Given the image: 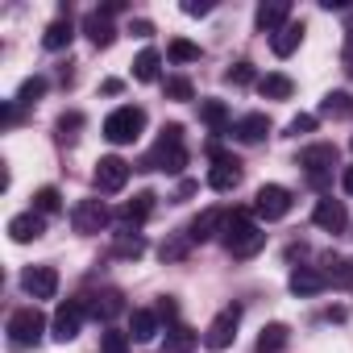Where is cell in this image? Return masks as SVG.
I'll return each instance as SVG.
<instances>
[{"label":"cell","mask_w":353,"mask_h":353,"mask_svg":"<svg viewBox=\"0 0 353 353\" xmlns=\"http://www.w3.org/2000/svg\"><path fill=\"white\" fill-rule=\"evenodd\" d=\"M188 166V145H183V125H166L158 133V145L137 162V170H166V174H179Z\"/></svg>","instance_id":"1"},{"label":"cell","mask_w":353,"mask_h":353,"mask_svg":"<svg viewBox=\"0 0 353 353\" xmlns=\"http://www.w3.org/2000/svg\"><path fill=\"white\" fill-rule=\"evenodd\" d=\"M221 241H225V250H229L233 258H254V254L266 245V233L258 229V221H254L245 208H233V212H229V221H225Z\"/></svg>","instance_id":"2"},{"label":"cell","mask_w":353,"mask_h":353,"mask_svg":"<svg viewBox=\"0 0 353 353\" xmlns=\"http://www.w3.org/2000/svg\"><path fill=\"white\" fill-rule=\"evenodd\" d=\"M141 133H145V108H137V104H121L104 117V137L112 145H133Z\"/></svg>","instance_id":"3"},{"label":"cell","mask_w":353,"mask_h":353,"mask_svg":"<svg viewBox=\"0 0 353 353\" xmlns=\"http://www.w3.org/2000/svg\"><path fill=\"white\" fill-rule=\"evenodd\" d=\"M5 332H9V345L13 349H34L42 341V332H46V316L38 307H17L9 316V328Z\"/></svg>","instance_id":"4"},{"label":"cell","mask_w":353,"mask_h":353,"mask_svg":"<svg viewBox=\"0 0 353 353\" xmlns=\"http://www.w3.org/2000/svg\"><path fill=\"white\" fill-rule=\"evenodd\" d=\"M299 166H303V174H307V183H312V188H328L332 166H336V145L320 141V145L299 150Z\"/></svg>","instance_id":"5"},{"label":"cell","mask_w":353,"mask_h":353,"mask_svg":"<svg viewBox=\"0 0 353 353\" xmlns=\"http://www.w3.org/2000/svg\"><path fill=\"white\" fill-rule=\"evenodd\" d=\"M237 324H241V303H229L225 312H216V320L204 328V349H212V353L229 349L237 341Z\"/></svg>","instance_id":"6"},{"label":"cell","mask_w":353,"mask_h":353,"mask_svg":"<svg viewBox=\"0 0 353 353\" xmlns=\"http://www.w3.org/2000/svg\"><path fill=\"white\" fill-rule=\"evenodd\" d=\"M129 174H133V166H129L125 158L108 154V158H100V162H96V170H92V183H96V192H104V196H117V192L129 183Z\"/></svg>","instance_id":"7"},{"label":"cell","mask_w":353,"mask_h":353,"mask_svg":"<svg viewBox=\"0 0 353 353\" xmlns=\"http://www.w3.org/2000/svg\"><path fill=\"white\" fill-rule=\"evenodd\" d=\"M208 154H212V170H208V188L212 192H233L237 183H241V162L233 158V154H225L216 141L208 145Z\"/></svg>","instance_id":"8"},{"label":"cell","mask_w":353,"mask_h":353,"mask_svg":"<svg viewBox=\"0 0 353 353\" xmlns=\"http://www.w3.org/2000/svg\"><path fill=\"white\" fill-rule=\"evenodd\" d=\"M291 192L283 188V183H266V188H258V196H254V212L262 216V221H283L287 212H291Z\"/></svg>","instance_id":"9"},{"label":"cell","mask_w":353,"mask_h":353,"mask_svg":"<svg viewBox=\"0 0 353 353\" xmlns=\"http://www.w3.org/2000/svg\"><path fill=\"white\" fill-rule=\"evenodd\" d=\"M83 299H67V303H59V312H54V320H50V336L59 341V345H67V341H75L79 336V324H83Z\"/></svg>","instance_id":"10"},{"label":"cell","mask_w":353,"mask_h":353,"mask_svg":"<svg viewBox=\"0 0 353 353\" xmlns=\"http://www.w3.org/2000/svg\"><path fill=\"white\" fill-rule=\"evenodd\" d=\"M108 221H112V212L104 208V200H79L75 208H71V225H75V233H100V229H108Z\"/></svg>","instance_id":"11"},{"label":"cell","mask_w":353,"mask_h":353,"mask_svg":"<svg viewBox=\"0 0 353 353\" xmlns=\"http://www.w3.org/2000/svg\"><path fill=\"white\" fill-rule=\"evenodd\" d=\"M21 287L34 299H54L59 295V270L54 266H26L21 270Z\"/></svg>","instance_id":"12"},{"label":"cell","mask_w":353,"mask_h":353,"mask_svg":"<svg viewBox=\"0 0 353 353\" xmlns=\"http://www.w3.org/2000/svg\"><path fill=\"white\" fill-rule=\"evenodd\" d=\"M225 221H229L225 208H204V212L188 225V241H192V245H204V241L221 237V233H225Z\"/></svg>","instance_id":"13"},{"label":"cell","mask_w":353,"mask_h":353,"mask_svg":"<svg viewBox=\"0 0 353 353\" xmlns=\"http://www.w3.org/2000/svg\"><path fill=\"white\" fill-rule=\"evenodd\" d=\"M266 133H270V117H266V112H245V117L233 121V137H237L241 145H258Z\"/></svg>","instance_id":"14"},{"label":"cell","mask_w":353,"mask_h":353,"mask_svg":"<svg viewBox=\"0 0 353 353\" xmlns=\"http://www.w3.org/2000/svg\"><path fill=\"white\" fill-rule=\"evenodd\" d=\"M312 221H316V229H324V233H345V225H349V216H345V204L341 200H320L316 208H312Z\"/></svg>","instance_id":"15"},{"label":"cell","mask_w":353,"mask_h":353,"mask_svg":"<svg viewBox=\"0 0 353 353\" xmlns=\"http://www.w3.org/2000/svg\"><path fill=\"white\" fill-rule=\"evenodd\" d=\"M42 233H46V216H42V212H34V208L9 221V237H13L17 245H30V241H38Z\"/></svg>","instance_id":"16"},{"label":"cell","mask_w":353,"mask_h":353,"mask_svg":"<svg viewBox=\"0 0 353 353\" xmlns=\"http://www.w3.org/2000/svg\"><path fill=\"white\" fill-rule=\"evenodd\" d=\"M83 307H88L96 320H104V324H108V320H117V316L125 312V299H121V291H112V287H108V291L83 295Z\"/></svg>","instance_id":"17"},{"label":"cell","mask_w":353,"mask_h":353,"mask_svg":"<svg viewBox=\"0 0 353 353\" xmlns=\"http://www.w3.org/2000/svg\"><path fill=\"white\" fill-rule=\"evenodd\" d=\"M254 21H258L262 34L274 38V34L291 21V5H287V0H270V5H258V17H254Z\"/></svg>","instance_id":"18"},{"label":"cell","mask_w":353,"mask_h":353,"mask_svg":"<svg viewBox=\"0 0 353 353\" xmlns=\"http://www.w3.org/2000/svg\"><path fill=\"white\" fill-rule=\"evenodd\" d=\"M83 34H88V38H92V46H100V50H108V46L117 42L112 21H108V17H100V13H88V17H83Z\"/></svg>","instance_id":"19"},{"label":"cell","mask_w":353,"mask_h":353,"mask_svg":"<svg viewBox=\"0 0 353 353\" xmlns=\"http://www.w3.org/2000/svg\"><path fill=\"white\" fill-rule=\"evenodd\" d=\"M71 38H75V26H71V17H67V9H63V17L46 26L42 46H46V50H67V46H71Z\"/></svg>","instance_id":"20"},{"label":"cell","mask_w":353,"mask_h":353,"mask_svg":"<svg viewBox=\"0 0 353 353\" xmlns=\"http://www.w3.org/2000/svg\"><path fill=\"white\" fill-rule=\"evenodd\" d=\"M299 42H303V21H287V26L270 38V50H274L279 59H287V54L299 50Z\"/></svg>","instance_id":"21"},{"label":"cell","mask_w":353,"mask_h":353,"mask_svg":"<svg viewBox=\"0 0 353 353\" xmlns=\"http://www.w3.org/2000/svg\"><path fill=\"white\" fill-rule=\"evenodd\" d=\"M328 283H324V274L316 270V266H295L291 270V291L295 295H320Z\"/></svg>","instance_id":"22"},{"label":"cell","mask_w":353,"mask_h":353,"mask_svg":"<svg viewBox=\"0 0 353 353\" xmlns=\"http://www.w3.org/2000/svg\"><path fill=\"white\" fill-rule=\"evenodd\" d=\"M129 336H133L137 345L154 341V336H158V312H150V307H137V312L129 316Z\"/></svg>","instance_id":"23"},{"label":"cell","mask_w":353,"mask_h":353,"mask_svg":"<svg viewBox=\"0 0 353 353\" xmlns=\"http://www.w3.org/2000/svg\"><path fill=\"white\" fill-rule=\"evenodd\" d=\"M324 283L328 287H353V258H332V254H324Z\"/></svg>","instance_id":"24"},{"label":"cell","mask_w":353,"mask_h":353,"mask_svg":"<svg viewBox=\"0 0 353 353\" xmlns=\"http://www.w3.org/2000/svg\"><path fill=\"white\" fill-rule=\"evenodd\" d=\"M287 341H291V328H287V324H266V328L258 332L254 353H283V349H287Z\"/></svg>","instance_id":"25"},{"label":"cell","mask_w":353,"mask_h":353,"mask_svg":"<svg viewBox=\"0 0 353 353\" xmlns=\"http://www.w3.org/2000/svg\"><path fill=\"white\" fill-rule=\"evenodd\" d=\"M196 345H200V332H192L188 324H174V328L166 332L162 353H196Z\"/></svg>","instance_id":"26"},{"label":"cell","mask_w":353,"mask_h":353,"mask_svg":"<svg viewBox=\"0 0 353 353\" xmlns=\"http://www.w3.org/2000/svg\"><path fill=\"white\" fill-rule=\"evenodd\" d=\"M320 117H328V121H349V117H353V96H349V92H328V96L320 100Z\"/></svg>","instance_id":"27"},{"label":"cell","mask_w":353,"mask_h":353,"mask_svg":"<svg viewBox=\"0 0 353 353\" xmlns=\"http://www.w3.org/2000/svg\"><path fill=\"white\" fill-rule=\"evenodd\" d=\"M150 212H154V192H141V196H133V200L121 208V225H141Z\"/></svg>","instance_id":"28"},{"label":"cell","mask_w":353,"mask_h":353,"mask_svg":"<svg viewBox=\"0 0 353 353\" xmlns=\"http://www.w3.org/2000/svg\"><path fill=\"white\" fill-rule=\"evenodd\" d=\"M158 63H162L158 50H141V54L133 59V79H137V83H154V79H158Z\"/></svg>","instance_id":"29"},{"label":"cell","mask_w":353,"mask_h":353,"mask_svg":"<svg viewBox=\"0 0 353 353\" xmlns=\"http://www.w3.org/2000/svg\"><path fill=\"white\" fill-rule=\"evenodd\" d=\"M258 92H262L266 100H287V96L295 92V83H291L287 75L274 71V75H262V79H258Z\"/></svg>","instance_id":"30"},{"label":"cell","mask_w":353,"mask_h":353,"mask_svg":"<svg viewBox=\"0 0 353 353\" xmlns=\"http://www.w3.org/2000/svg\"><path fill=\"white\" fill-rule=\"evenodd\" d=\"M141 254H145V237L141 233H117L112 258H141Z\"/></svg>","instance_id":"31"},{"label":"cell","mask_w":353,"mask_h":353,"mask_svg":"<svg viewBox=\"0 0 353 353\" xmlns=\"http://www.w3.org/2000/svg\"><path fill=\"white\" fill-rule=\"evenodd\" d=\"M200 117H204V125H208L212 133H221V129L229 125V108H225L221 100H204V104H200Z\"/></svg>","instance_id":"32"},{"label":"cell","mask_w":353,"mask_h":353,"mask_svg":"<svg viewBox=\"0 0 353 353\" xmlns=\"http://www.w3.org/2000/svg\"><path fill=\"white\" fill-rule=\"evenodd\" d=\"M166 59H170V63H200V46L188 42V38H174V42L166 46Z\"/></svg>","instance_id":"33"},{"label":"cell","mask_w":353,"mask_h":353,"mask_svg":"<svg viewBox=\"0 0 353 353\" xmlns=\"http://www.w3.org/2000/svg\"><path fill=\"white\" fill-rule=\"evenodd\" d=\"M54 129H59V141H63V145H71V141L79 137V129H83V112H63Z\"/></svg>","instance_id":"34"},{"label":"cell","mask_w":353,"mask_h":353,"mask_svg":"<svg viewBox=\"0 0 353 353\" xmlns=\"http://www.w3.org/2000/svg\"><path fill=\"white\" fill-rule=\"evenodd\" d=\"M63 208V196H59V188H42L38 196H34V212H42V216H54Z\"/></svg>","instance_id":"35"},{"label":"cell","mask_w":353,"mask_h":353,"mask_svg":"<svg viewBox=\"0 0 353 353\" xmlns=\"http://www.w3.org/2000/svg\"><path fill=\"white\" fill-rule=\"evenodd\" d=\"M42 96H46V79H42V75H34V79H26V83H21L17 104H26V108H30V104H38Z\"/></svg>","instance_id":"36"},{"label":"cell","mask_w":353,"mask_h":353,"mask_svg":"<svg viewBox=\"0 0 353 353\" xmlns=\"http://www.w3.org/2000/svg\"><path fill=\"white\" fill-rule=\"evenodd\" d=\"M100 353H129V332H117V328L100 332Z\"/></svg>","instance_id":"37"},{"label":"cell","mask_w":353,"mask_h":353,"mask_svg":"<svg viewBox=\"0 0 353 353\" xmlns=\"http://www.w3.org/2000/svg\"><path fill=\"white\" fill-rule=\"evenodd\" d=\"M225 79H229L233 88H245V83H254V63H237V67H229V71H225Z\"/></svg>","instance_id":"38"},{"label":"cell","mask_w":353,"mask_h":353,"mask_svg":"<svg viewBox=\"0 0 353 353\" xmlns=\"http://www.w3.org/2000/svg\"><path fill=\"white\" fill-rule=\"evenodd\" d=\"M166 100H192V83H188L183 75L166 79Z\"/></svg>","instance_id":"39"},{"label":"cell","mask_w":353,"mask_h":353,"mask_svg":"<svg viewBox=\"0 0 353 353\" xmlns=\"http://www.w3.org/2000/svg\"><path fill=\"white\" fill-rule=\"evenodd\" d=\"M188 245H192V241H188V233H183V237H174V241H162V258H183V254H188Z\"/></svg>","instance_id":"40"},{"label":"cell","mask_w":353,"mask_h":353,"mask_svg":"<svg viewBox=\"0 0 353 353\" xmlns=\"http://www.w3.org/2000/svg\"><path fill=\"white\" fill-rule=\"evenodd\" d=\"M312 129H316V117H307V112H299V117L287 125V133H291V137H299V133H312Z\"/></svg>","instance_id":"41"},{"label":"cell","mask_w":353,"mask_h":353,"mask_svg":"<svg viewBox=\"0 0 353 353\" xmlns=\"http://www.w3.org/2000/svg\"><path fill=\"white\" fill-rule=\"evenodd\" d=\"M183 13H188V17H204V13H212V5H208V0H188Z\"/></svg>","instance_id":"42"},{"label":"cell","mask_w":353,"mask_h":353,"mask_svg":"<svg viewBox=\"0 0 353 353\" xmlns=\"http://www.w3.org/2000/svg\"><path fill=\"white\" fill-rule=\"evenodd\" d=\"M174 316H179V303H174V299L166 295V299L158 303V320H174Z\"/></svg>","instance_id":"43"},{"label":"cell","mask_w":353,"mask_h":353,"mask_svg":"<svg viewBox=\"0 0 353 353\" xmlns=\"http://www.w3.org/2000/svg\"><path fill=\"white\" fill-rule=\"evenodd\" d=\"M129 34H137V38H150V34H154V26H150V21H133V30H129Z\"/></svg>","instance_id":"44"},{"label":"cell","mask_w":353,"mask_h":353,"mask_svg":"<svg viewBox=\"0 0 353 353\" xmlns=\"http://www.w3.org/2000/svg\"><path fill=\"white\" fill-rule=\"evenodd\" d=\"M341 188L353 196V166H345V174H341Z\"/></svg>","instance_id":"45"},{"label":"cell","mask_w":353,"mask_h":353,"mask_svg":"<svg viewBox=\"0 0 353 353\" xmlns=\"http://www.w3.org/2000/svg\"><path fill=\"white\" fill-rule=\"evenodd\" d=\"M345 71H353V38L345 42Z\"/></svg>","instance_id":"46"},{"label":"cell","mask_w":353,"mask_h":353,"mask_svg":"<svg viewBox=\"0 0 353 353\" xmlns=\"http://www.w3.org/2000/svg\"><path fill=\"white\" fill-rule=\"evenodd\" d=\"M345 34H349V38H353V17H349V30H345Z\"/></svg>","instance_id":"47"}]
</instances>
